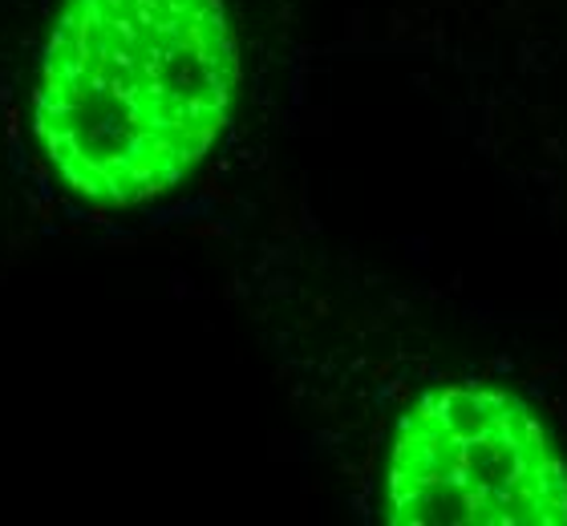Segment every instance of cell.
<instances>
[{
	"mask_svg": "<svg viewBox=\"0 0 567 526\" xmlns=\"http://www.w3.org/2000/svg\"><path fill=\"white\" fill-rule=\"evenodd\" d=\"M385 518L410 526H564L567 462L519 398L486 385L434 389L398 421Z\"/></svg>",
	"mask_w": 567,
	"mask_h": 526,
	"instance_id": "7a4b0ae2",
	"label": "cell"
},
{
	"mask_svg": "<svg viewBox=\"0 0 567 526\" xmlns=\"http://www.w3.org/2000/svg\"><path fill=\"white\" fill-rule=\"evenodd\" d=\"M236 85L224 0H65L37 73L33 130L78 199L134 207L212 154Z\"/></svg>",
	"mask_w": 567,
	"mask_h": 526,
	"instance_id": "6da1fadb",
	"label": "cell"
}]
</instances>
